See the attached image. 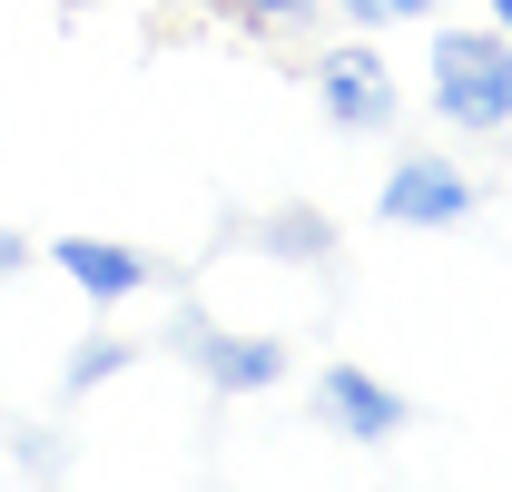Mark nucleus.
Wrapping results in <instances>:
<instances>
[{"instance_id": "nucleus-10", "label": "nucleus", "mask_w": 512, "mask_h": 492, "mask_svg": "<svg viewBox=\"0 0 512 492\" xmlns=\"http://www.w3.org/2000/svg\"><path fill=\"white\" fill-rule=\"evenodd\" d=\"M335 10H345L355 30H394V20H434L444 0H335Z\"/></svg>"}, {"instance_id": "nucleus-9", "label": "nucleus", "mask_w": 512, "mask_h": 492, "mask_svg": "<svg viewBox=\"0 0 512 492\" xmlns=\"http://www.w3.org/2000/svg\"><path fill=\"white\" fill-rule=\"evenodd\" d=\"M128 365L119 335H79V355H69V394H89V384H109V374Z\"/></svg>"}, {"instance_id": "nucleus-1", "label": "nucleus", "mask_w": 512, "mask_h": 492, "mask_svg": "<svg viewBox=\"0 0 512 492\" xmlns=\"http://www.w3.org/2000/svg\"><path fill=\"white\" fill-rule=\"evenodd\" d=\"M424 89H434L444 128L503 138V128H512V40H503V30H434Z\"/></svg>"}, {"instance_id": "nucleus-11", "label": "nucleus", "mask_w": 512, "mask_h": 492, "mask_svg": "<svg viewBox=\"0 0 512 492\" xmlns=\"http://www.w3.org/2000/svg\"><path fill=\"white\" fill-rule=\"evenodd\" d=\"M20 266H30V237H20V227H0V286H10Z\"/></svg>"}, {"instance_id": "nucleus-8", "label": "nucleus", "mask_w": 512, "mask_h": 492, "mask_svg": "<svg viewBox=\"0 0 512 492\" xmlns=\"http://www.w3.org/2000/svg\"><path fill=\"white\" fill-rule=\"evenodd\" d=\"M316 10H325V0H217V20H237V30H276V40L306 30Z\"/></svg>"}, {"instance_id": "nucleus-6", "label": "nucleus", "mask_w": 512, "mask_h": 492, "mask_svg": "<svg viewBox=\"0 0 512 492\" xmlns=\"http://www.w3.org/2000/svg\"><path fill=\"white\" fill-rule=\"evenodd\" d=\"M50 266H60L89 306H128V296L158 276V266H148L138 246H119V237H60V246H50Z\"/></svg>"}, {"instance_id": "nucleus-5", "label": "nucleus", "mask_w": 512, "mask_h": 492, "mask_svg": "<svg viewBox=\"0 0 512 492\" xmlns=\"http://www.w3.org/2000/svg\"><path fill=\"white\" fill-rule=\"evenodd\" d=\"M178 345L197 355V374H207L217 394H276V384H286V345H276V335H227V325L188 315Z\"/></svg>"}, {"instance_id": "nucleus-3", "label": "nucleus", "mask_w": 512, "mask_h": 492, "mask_svg": "<svg viewBox=\"0 0 512 492\" xmlns=\"http://www.w3.org/2000/svg\"><path fill=\"white\" fill-rule=\"evenodd\" d=\"M316 109L345 128V138H384V128H394V109H404V89H394L384 50L345 40V50H325V60H316Z\"/></svg>"}, {"instance_id": "nucleus-7", "label": "nucleus", "mask_w": 512, "mask_h": 492, "mask_svg": "<svg viewBox=\"0 0 512 492\" xmlns=\"http://www.w3.org/2000/svg\"><path fill=\"white\" fill-rule=\"evenodd\" d=\"M256 246H266V256H296V266H316L325 246H335V227H325L316 207H276V217L256 227Z\"/></svg>"}, {"instance_id": "nucleus-2", "label": "nucleus", "mask_w": 512, "mask_h": 492, "mask_svg": "<svg viewBox=\"0 0 512 492\" xmlns=\"http://www.w3.org/2000/svg\"><path fill=\"white\" fill-rule=\"evenodd\" d=\"M483 207V187L463 178L453 158H434V148H414V158H394L375 187V217L384 227H424V237H444V227H463Z\"/></svg>"}, {"instance_id": "nucleus-4", "label": "nucleus", "mask_w": 512, "mask_h": 492, "mask_svg": "<svg viewBox=\"0 0 512 492\" xmlns=\"http://www.w3.org/2000/svg\"><path fill=\"white\" fill-rule=\"evenodd\" d=\"M316 414L345 443H394V433L414 424V394H394L384 374H365V365H325L316 374Z\"/></svg>"}, {"instance_id": "nucleus-12", "label": "nucleus", "mask_w": 512, "mask_h": 492, "mask_svg": "<svg viewBox=\"0 0 512 492\" xmlns=\"http://www.w3.org/2000/svg\"><path fill=\"white\" fill-rule=\"evenodd\" d=\"M483 10H493V30H503V40H512V0H483Z\"/></svg>"}]
</instances>
